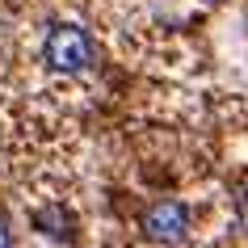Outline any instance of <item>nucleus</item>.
<instances>
[{
	"mask_svg": "<svg viewBox=\"0 0 248 248\" xmlns=\"http://www.w3.org/2000/svg\"><path fill=\"white\" fill-rule=\"evenodd\" d=\"M143 227L152 240H164V244H177L185 232H189V215H185L181 202H156V206L143 215Z\"/></svg>",
	"mask_w": 248,
	"mask_h": 248,
	"instance_id": "obj_2",
	"label": "nucleus"
},
{
	"mask_svg": "<svg viewBox=\"0 0 248 248\" xmlns=\"http://www.w3.org/2000/svg\"><path fill=\"white\" fill-rule=\"evenodd\" d=\"M0 248H13V235H9V227H4V219H0Z\"/></svg>",
	"mask_w": 248,
	"mask_h": 248,
	"instance_id": "obj_3",
	"label": "nucleus"
},
{
	"mask_svg": "<svg viewBox=\"0 0 248 248\" xmlns=\"http://www.w3.org/2000/svg\"><path fill=\"white\" fill-rule=\"evenodd\" d=\"M42 51H46V63L55 72H84L97 59V46H93L89 30H80V26H55L46 34V46Z\"/></svg>",
	"mask_w": 248,
	"mask_h": 248,
	"instance_id": "obj_1",
	"label": "nucleus"
}]
</instances>
